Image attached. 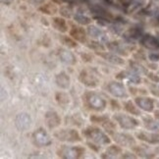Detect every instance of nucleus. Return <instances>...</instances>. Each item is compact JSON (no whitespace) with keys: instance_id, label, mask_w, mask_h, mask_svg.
<instances>
[{"instance_id":"f257e3e1","label":"nucleus","mask_w":159,"mask_h":159,"mask_svg":"<svg viewBox=\"0 0 159 159\" xmlns=\"http://www.w3.org/2000/svg\"><path fill=\"white\" fill-rule=\"evenodd\" d=\"M83 100L85 106L94 110V111L102 112L104 111L107 106L106 100L93 91H85L83 95Z\"/></svg>"},{"instance_id":"f03ea898","label":"nucleus","mask_w":159,"mask_h":159,"mask_svg":"<svg viewBox=\"0 0 159 159\" xmlns=\"http://www.w3.org/2000/svg\"><path fill=\"white\" fill-rule=\"evenodd\" d=\"M83 134L88 139L91 140L99 145H107L111 143V139H109L107 134L102 132L99 128L96 127H88L83 131Z\"/></svg>"},{"instance_id":"7ed1b4c3","label":"nucleus","mask_w":159,"mask_h":159,"mask_svg":"<svg viewBox=\"0 0 159 159\" xmlns=\"http://www.w3.org/2000/svg\"><path fill=\"white\" fill-rule=\"evenodd\" d=\"M84 148L81 145L77 146H68L62 145L57 150V155L61 158L66 159H79L83 158L84 155Z\"/></svg>"},{"instance_id":"20e7f679","label":"nucleus","mask_w":159,"mask_h":159,"mask_svg":"<svg viewBox=\"0 0 159 159\" xmlns=\"http://www.w3.org/2000/svg\"><path fill=\"white\" fill-rule=\"evenodd\" d=\"M113 119L124 130H134L139 125V122L136 118L123 113H115Z\"/></svg>"},{"instance_id":"39448f33","label":"nucleus","mask_w":159,"mask_h":159,"mask_svg":"<svg viewBox=\"0 0 159 159\" xmlns=\"http://www.w3.org/2000/svg\"><path fill=\"white\" fill-rule=\"evenodd\" d=\"M53 136L61 142L66 143H79L82 142V138L75 129H63L55 132Z\"/></svg>"},{"instance_id":"423d86ee","label":"nucleus","mask_w":159,"mask_h":159,"mask_svg":"<svg viewBox=\"0 0 159 159\" xmlns=\"http://www.w3.org/2000/svg\"><path fill=\"white\" fill-rule=\"evenodd\" d=\"M32 139L34 145L38 148H45L52 143L51 137L43 128H39L38 130H35L32 134Z\"/></svg>"},{"instance_id":"0eeeda50","label":"nucleus","mask_w":159,"mask_h":159,"mask_svg":"<svg viewBox=\"0 0 159 159\" xmlns=\"http://www.w3.org/2000/svg\"><path fill=\"white\" fill-rule=\"evenodd\" d=\"M106 89L110 94L117 98H127L129 96L125 85L119 82H110L107 84Z\"/></svg>"},{"instance_id":"6e6552de","label":"nucleus","mask_w":159,"mask_h":159,"mask_svg":"<svg viewBox=\"0 0 159 159\" xmlns=\"http://www.w3.org/2000/svg\"><path fill=\"white\" fill-rule=\"evenodd\" d=\"M111 137L114 139V142L119 144L120 146H126V148H132L136 144V139L133 136L126 133H118L114 132L111 134Z\"/></svg>"},{"instance_id":"1a4fd4ad","label":"nucleus","mask_w":159,"mask_h":159,"mask_svg":"<svg viewBox=\"0 0 159 159\" xmlns=\"http://www.w3.org/2000/svg\"><path fill=\"white\" fill-rule=\"evenodd\" d=\"M14 122H15V126L18 130L21 132H25V131L29 130L30 126H32L33 120L29 113L21 112L16 115Z\"/></svg>"},{"instance_id":"9d476101","label":"nucleus","mask_w":159,"mask_h":159,"mask_svg":"<svg viewBox=\"0 0 159 159\" xmlns=\"http://www.w3.org/2000/svg\"><path fill=\"white\" fill-rule=\"evenodd\" d=\"M79 81L89 89H95L98 85V80H97V78L91 74V73H89L88 70L81 71L79 75Z\"/></svg>"},{"instance_id":"9b49d317","label":"nucleus","mask_w":159,"mask_h":159,"mask_svg":"<svg viewBox=\"0 0 159 159\" xmlns=\"http://www.w3.org/2000/svg\"><path fill=\"white\" fill-rule=\"evenodd\" d=\"M44 120L47 128L49 130H54L58 128L61 124V118L58 113L54 110H49L44 115Z\"/></svg>"},{"instance_id":"f8f14e48","label":"nucleus","mask_w":159,"mask_h":159,"mask_svg":"<svg viewBox=\"0 0 159 159\" xmlns=\"http://www.w3.org/2000/svg\"><path fill=\"white\" fill-rule=\"evenodd\" d=\"M134 102L139 109L143 110L145 112H152L154 109V101L150 97L139 96L134 99Z\"/></svg>"},{"instance_id":"ddd939ff","label":"nucleus","mask_w":159,"mask_h":159,"mask_svg":"<svg viewBox=\"0 0 159 159\" xmlns=\"http://www.w3.org/2000/svg\"><path fill=\"white\" fill-rule=\"evenodd\" d=\"M88 34L90 38H93L95 40H98L100 42H107L108 41L107 34L103 32L101 29L97 28L96 26L89 25L88 28Z\"/></svg>"},{"instance_id":"4468645a","label":"nucleus","mask_w":159,"mask_h":159,"mask_svg":"<svg viewBox=\"0 0 159 159\" xmlns=\"http://www.w3.org/2000/svg\"><path fill=\"white\" fill-rule=\"evenodd\" d=\"M97 54L101 56L104 60H106L107 62L111 63L113 65H117V66H123L125 64V60L120 57L118 54L111 53V52H97Z\"/></svg>"},{"instance_id":"2eb2a0df","label":"nucleus","mask_w":159,"mask_h":159,"mask_svg":"<svg viewBox=\"0 0 159 159\" xmlns=\"http://www.w3.org/2000/svg\"><path fill=\"white\" fill-rule=\"evenodd\" d=\"M58 57L66 65L74 66L77 63V59H76V56L74 55V53L67 50V49H64V48H60L59 49Z\"/></svg>"},{"instance_id":"dca6fc26","label":"nucleus","mask_w":159,"mask_h":159,"mask_svg":"<svg viewBox=\"0 0 159 159\" xmlns=\"http://www.w3.org/2000/svg\"><path fill=\"white\" fill-rule=\"evenodd\" d=\"M116 79L118 80H127L128 82L131 84H139L142 83V78L139 77V74L133 72H129V71H123L119 73V74L116 76Z\"/></svg>"},{"instance_id":"f3484780","label":"nucleus","mask_w":159,"mask_h":159,"mask_svg":"<svg viewBox=\"0 0 159 159\" xmlns=\"http://www.w3.org/2000/svg\"><path fill=\"white\" fill-rule=\"evenodd\" d=\"M137 138L139 140H143L149 144H158L159 143V134L148 133V132H139L137 133Z\"/></svg>"},{"instance_id":"a211bd4d","label":"nucleus","mask_w":159,"mask_h":159,"mask_svg":"<svg viewBox=\"0 0 159 159\" xmlns=\"http://www.w3.org/2000/svg\"><path fill=\"white\" fill-rule=\"evenodd\" d=\"M55 83L57 87L62 89H68L71 85V79L70 76L66 72H60L55 76Z\"/></svg>"},{"instance_id":"6ab92c4d","label":"nucleus","mask_w":159,"mask_h":159,"mask_svg":"<svg viewBox=\"0 0 159 159\" xmlns=\"http://www.w3.org/2000/svg\"><path fill=\"white\" fill-rule=\"evenodd\" d=\"M139 41L140 44L146 48H149V49H157V48H159V40L151 34H143Z\"/></svg>"},{"instance_id":"aec40b11","label":"nucleus","mask_w":159,"mask_h":159,"mask_svg":"<svg viewBox=\"0 0 159 159\" xmlns=\"http://www.w3.org/2000/svg\"><path fill=\"white\" fill-rule=\"evenodd\" d=\"M107 48L108 49L118 55H122V56H128L129 53H128L127 48L124 44H122L119 41H111L107 43Z\"/></svg>"},{"instance_id":"412c9836","label":"nucleus","mask_w":159,"mask_h":159,"mask_svg":"<svg viewBox=\"0 0 159 159\" xmlns=\"http://www.w3.org/2000/svg\"><path fill=\"white\" fill-rule=\"evenodd\" d=\"M143 35V30L139 27L131 28L128 32H126L123 34L124 39L128 41H134L137 39H140Z\"/></svg>"},{"instance_id":"4be33fe9","label":"nucleus","mask_w":159,"mask_h":159,"mask_svg":"<svg viewBox=\"0 0 159 159\" xmlns=\"http://www.w3.org/2000/svg\"><path fill=\"white\" fill-rule=\"evenodd\" d=\"M70 36H72L77 41L81 42V43L87 42V34H85L84 30L81 27H73L70 30Z\"/></svg>"},{"instance_id":"5701e85b","label":"nucleus","mask_w":159,"mask_h":159,"mask_svg":"<svg viewBox=\"0 0 159 159\" xmlns=\"http://www.w3.org/2000/svg\"><path fill=\"white\" fill-rule=\"evenodd\" d=\"M119 154H122V148L119 145L112 144L108 146L105 152H103L100 155V157L101 158H116Z\"/></svg>"},{"instance_id":"b1692460","label":"nucleus","mask_w":159,"mask_h":159,"mask_svg":"<svg viewBox=\"0 0 159 159\" xmlns=\"http://www.w3.org/2000/svg\"><path fill=\"white\" fill-rule=\"evenodd\" d=\"M55 100L58 103V105H60L62 108L67 107L71 102L70 96L67 93H64V91H57L55 93Z\"/></svg>"},{"instance_id":"393cba45","label":"nucleus","mask_w":159,"mask_h":159,"mask_svg":"<svg viewBox=\"0 0 159 159\" xmlns=\"http://www.w3.org/2000/svg\"><path fill=\"white\" fill-rule=\"evenodd\" d=\"M52 26L54 29H56L57 30L61 33H66L68 30V26H67V23L65 19L60 17H55L52 19Z\"/></svg>"},{"instance_id":"a878e982","label":"nucleus","mask_w":159,"mask_h":159,"mask_svg":"<svg viewBox=\"0 0 159 159\" xmlns=\"http://www.w3.org/2000/svg\"><path fill=\"white\" fill-rule=\"evenodd\" d=\"M143 120L146 129L155 133H159V121L154 120L150 117H143Z\"/></svg>"},{"instance_id":"bb28decb","label":"nucleus","mask_w":159,"mask_h":159,"mask_svg":"<svg viewBox=\"0 0 159 159\" xmlns=\"http://www.w3.org/2000/svg\"><path fill=\"white\" fill-rule=\"evenodd\" d=\"M133 150L134 151V153L138 154V156H140V157H143V158H152L154 157V154L150 152L148 149H146L142 145H134V146H132Z\"/></svg>"},{"instance_id":"cd10ccee","label":"nucleus","mask_w":159,"mask_h":159,"mask_svg":"<svg viewBox=\"0 0 159 159\" xmlns=\"http://www.w3.org/2000/svg\"><path fill=\"white\" fill-rule=\"evenodd\" d=\"M123 106H124V109L126 110V111L128 113H130L132 115H137V116H139L142 115V113H140L139 107H137L138 105H136L133 101L131 100H128V101H125L123 103Z\"/></svg>"},{"instance_id":"c85d7f7f","label":"nucleus","mask_w":159,"mask_h":159,"mask_svg":"<svg viewBox=\"0 0 159 159\" xmlns=\"http://www.w3.org/2000/svg\"><path fill=\"white\" fill-rule=\"evenodd\" d=\"M91 11H93L94 14L98 15V17L105 18V19H110V18L112 17L111 14H110L107 10H105L104 8L101 7L99 5H93V7H91Z\"/></svg>"},{"instance_id":"c756f323","label":"nucleus","mask_w":159,"mask_h":159,"mask_svg":"<svg viewBox=\"0 0 159 159\" xmlns=\"http://www.w3.org/2000/svg\"><path fill=\"white\" fill-rule=\"evenodd\" d=\"M145 0H128L126 8L128 12H133L137 10L138 8H140L144 4Z\"/></svg>"},{"instance_id":"7c9ffc66","label":"nucleus","mask_w":159,"mask_h":159,"mask_svg":"<svg viewBox=\"0 0 159 159\" xmlns=\"http://www.w3.org/2000/svg\"><path fill=\"white\" fill-rule=\"evenodd\" d=\"M74 20L80 24V25H83V26H87V25H89V24L91 23V19L89 17L85 16L84 14H82L81 12H78V13H76L74 15Z\"/></svg>"},{"instance_id":"2f4dec72","label":"nucleus","mask_w":159,"mask_h":159,"mask_svg":"<svg viewBox=\"0 0 159 159\" xmlns=\"http://www.w3.org/2000/svg\"><path fill=\"white\" fill-rule=\"evenodd\" d=\"M39 11H41L42 13H44L46 15H54V14H56V12H57V7L54 4L48 3V4L41 6L39 8Z\"/></svg>"},{"instance_id":"473e14b6","label":"nucleus","mask_w":159,"mask_h":159,"mask_svg":"<svg viewBox=\"0 0 159 159\" xmlns=\"http://www.w3.org/2000/svg\"><path fill=\"white\" fill-rule=\"evenodd\" d=\"M60 40L64 45L68 46L69 48H76L78 46L77 40L73 39L72 36L70 38V36H67V35H62V36H61Z\"/></svg>"},{"instance_id":"72a5a7b5","label":"nucleus","mask_w":159,"mask_h":159,"mask_svg":"<svg viewBox=\"0 0 159 159\" xmlns=\"http://www.w3.org/2000/svg\"><path fill=\"white\" fill-rule=\"evenodd\" d=\"M130 67L132 71H134V73H137L139 75H142V74H146V70L143 66H142L139 63L136 62V61H130Z\"/></svg>"},{"instance_id":"f704fd0d","label":"nucleus","mask_w":159,"mask_h":159,"mask_svg":"<svg viewBox=\"0 0 159 159\" xmlns=\"http://www.w3.org/2000/svg\"><path fill=\"white\" fill-rule=\"evenodd\" d=\"M66 121H67V123L69 122V124L75 125L78 127H81L83 124V119H82L81 116H80V114H73L72 116H70L69 118L67 117Z\"/></svg>"},{"instance_id":"c9c22d12","label":"nucleus","mask_w":159,"mask_h":159,"mask_svg":"<svg viewBox=\"0 0 159 159\" xmlns=\"http://www.w3.org/2000/svg\"><path fill=\"white\" fill-rule=\"evenodd\" d=\"M101 126L104 128V130L108 134H111L112 133H114L116 131V124L114 123V122H112L111 120H110L109 118L106 119L104 122H103V123L101 124Z\"/></svg>"},{"instance_id":"e433bc0d","label":"nucleus","mask_w":159,"mask_h":159,"mask_svg":"<svg viewBox=\"0 0 159 159\" xmlns=\"http://www.w3.org/2000/svg\"><path fill=\"white\" fill-rule=\"evenodd\" d=\"M88 46L91 49H93L94 51H97V52H102L105 50V47L103 45L100 41H90L89 43L88 44Z\"/></svg>"},{"instance_id":"4c0bfd02","label":"nucleus","mask_w":159,"mask_h":159,"mask_svg":"<svg viewBox=\"0 0 159 159\" xmlns=\"http://www.w3.org/2000/svg\"><path fill=\"white\" fill-rule=\"evenodd\" d=\"M72 8L68 5H63L60 7V14L65 18H71L72 17Z\"/></svg>"},{"instance_id":"58836bf2","label":"nucleus","mask_w":159,"mask_h":159,"mask_svg":"<svg viewBox=\"0 0 159 159\" xmlns=\"http://www.w3.org/2000/svg\"><path fill=\"white\" fill-rule=\"evenodd\" d=\"M90 121L93 123H96V124H102L106 119H108L107 116H98V115H91L90 116Z\"/></svg>"},{"instance_id":"ea45409f","label":"nucleus","mask_w":159,"mask_h":159,"mask_svg":"<svg viewBox=\"0 0 159 159\" xmlns=\"http://www.w3.org/2000/svg\"><path fill=\"white\" fill-rule=\"evenodd\" d=\"M149 14L153 17L157 22H159V7H154L152 10H150Z\"/></svg>"},{"instance_id":"a19ab883","label":"nucleus","mask_w":159,"mask_h":159,"mask_svg":"<svg viewBox=\"0 0 159 159\" xmlns=\"http://www.w3.org/2000/svg\"><path fill=\"white\" fill-rule=\"evenodd\" d=\"M81 57L84 62H90V61H93V57L91 56L89 53H87V52L81 53Z\"/></svg>"},{"instance_id":"79ce46f5","label":"nucleus","mask_w":159,"mask_h":159,"mask_svg":"<svg viewBox=\"0 0 159 159\" xmlns=\"http://www.w3.org/2000/svg\"><path fill=\"white\" fill-rule=\"evenodd\" d=\"M148 59L152 62H156L159 61V52H151L148 54Z\"/></svg>"},{"instance_id":"37998d69","label":"nucleus","mask_w":159,"mask_h":159,"mask_svg":"<svg viewBox=\"0 0 159 159\" xmlns=\"http://www.w3.org/2000/svg\"><path fill=\"white\" fill-rule=\"evenodd\" d=\"M88 145L89 146V148H90L91 149H93L95 152H98V151L100 150V146H99V144H97V143H93V142H91V143L88 142Z\"/></svg>"},{"instance_id":"c03bdc74","label":"nucleus","mask_w":159,"mask_h":159,"mask_svg":"<svg viewBox=\"0 0 159 159\" xmlns=\"http://www.w3.org/2000/svg\"><path fill=\"white\" fill-rule=\"evenodd\" d=\"M111 106L113 110H120L122 108L121 105L118 103V101L115 99H111Z\"/></svg>"},{"instance_id":"a18cd8bd","label":"nucleus","mask_w":159,"mask_h":159,"mask_svg":"<svg viewBox=\"0 0 159 159\" xmlns=\"http://www.w3.org/2000/svg\"><path fill=\"white\" fill-rule=\"evenodd\" d=\"M30 4H32L34 6H39V5H41L43 4L45 0H28Z\"/></svg>"},{"instance_id":"49530a36","label":"nucleus","mask_w":159,"mask_h":159,"mask_svg":"<svg viewBox=\"0 0 159 159\" xmlns=\"http://www.w3.org/2000/svg\"><path fill=\"white\" fill-rule=\"evenodd\" d=\"M121 157L122 158H137V156L134 153H132V152H125V153L121 155Z\"/></svg>"},{"instance_id":"de8ad7c7","label":"nucleus","mask_w":159,"mask_h":159,"mask_svg":"<svg viewBox=\"0 0 159 159\" xmlns=\"http://www.w3.org/2000/svg\"><path fill=\"white\" fill-rule=\"evenodd\" d=\"M8 98V93H7V91H6V89H4L3 88L1 89V99L2 101L6 100Z\"/></svg>"},{"instance_id":"09e8293b","label":"nucleus","mask_w":159,"mask_h":159,"mask_svg":"<svg viewBox=\"0 0 159 159\" xmlns=\"http://www.w3.org/2000/svg\"><path fill=\"white\" fill-rule=\"evenodd\" d=\"M148 78L151 80V81H153L155 83H159V77H157L156 75H153L152 73H149V74H148Z\"/></svg>"},{"instance_id":"8fccbe9b","label":"nucleus","mask_w":159,"mask_h":159,"mask_svg":"<svg viewBox=\"0 0 159 159\" xmlns=\"http://www.w3.org/2000/svg\"><path fill=\"white\" fill-rule=\"evenodd\" d=\"M1 3L5 5H10L12 3V0H1Z\"/></svg>"},{"instance_id":"3c124183","label":"nucleus","mask_w":159,"mask_h":159,"mask_svg":"<svg viewBox=\"0 0 159 159\" xmlns=\"http://www.w3.org/2000/svg\"><path fill=\"white\" fill-rule=\"evenodd\" d=\"M154 116L155 118L159 120V110H156V111H154Z\"/></svg>"},{"instance_id":"603ef678","label":"nucleus","mask_w":159,"mask_h":159,"mask_svg":"<svg viewBox=\"0 0 159 159\" xmlns=\"http://www.w3.org/2000/svg\"><path fill=\"white\" fill-rule=\"evenodd\" d=\"M155 152H156V154H159V146L155 148Z\"/></svg>"}]
</instances>
